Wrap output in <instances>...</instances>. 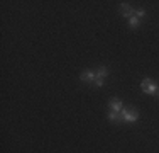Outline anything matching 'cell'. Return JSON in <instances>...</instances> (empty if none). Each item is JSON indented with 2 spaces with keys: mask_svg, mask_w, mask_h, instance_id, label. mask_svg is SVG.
<instances>
[{
  "mask_svg": "<svg viewBox=\"0 0 159 153\" xmlns=\"http://www.w3.org/2000/svg\"><path fill=\"white\" fill-rule=\"evenodd\" d=\"M139 24H141V19H137L135 15H132V17L129 19V26H130L132 29H137V27H139Z\"/></svg>",
  "mask_w": 159,
  "mask_h": 153,
  "instance_id": "ba28073f",
  "label": "cell"
},
{
  "mask_svg": "<svg viewBox=\"0 0 159 153\" xmlns=\"http://www.w3.org/2000/svg\"><path fill=\"white\" fill-rule=\"evenodd\" d=\"M157 97H159V92H157Z\"/></svg>",
  "mask_w": 159,
  "mask_h": 153,
  "instance_id": "8fae6325",
  "label": "cell"
},
{
  "mask_svg": "<svg viewBox=\"0 0 159 153\" xmlns=\"http://www.w3.org/2000/svg\"><path fill=\"white\" fill-rule=\"evenodd\" d=\"M81 82H88V83H93V80L97 78V72H93V70H85L81 73Z\"/></svg>",
  "mask_w": 159,
  "mask_h": 153,
  "instance_id": "3957f363",
  "label": "cell"
},
{
  "mask_svg": "<svg viewBox=\"0 0 159 153\" xmlns=\"http://www.w3.org/2000/svg\"><path fill=\"white\" fill-rule=\"evenodd\" d=\"M93 85H95V87H102V85H103V78H98V76H97V78L93 80Z\"/></svg>",
  "mask_w": 159,
  "mask_h": 153,
  "instance_id": "30bf717a",
  "label": "cell"
},
{
  "mask_svg": "<svg viewBox=\"0 0 159 153\" xmlns=\"http://www.w3.org/2000/svg\"><path fill=\"white\" fill-rule=\"evenodd\" d=\"M134 15L137 19H142L144 15H146V10H142V9H137V10H134Z\"/></svg>",
  "mask_w": 159,
  "mask_h": 153,
  "instance_id": "9c48e42d",
  "label": "cell"
},
{
  "mask_svg": "<svg viewBox=\"0 0 159 153\" xmlns=\"http://www.w3.org/2000/svg\"><path fill=\"white\" fill-rule=\"evenodd\" d=\"M108 119H110L112 122L124 121V119H122V114H120V112H115V111H110V112H108Z\"/></svg>",
  "mask_w": 159,
  "mask_h": 153,
  "instance_id": "8992f818",
  "label": "cell"
},
{
  "mask_svg": "<svg viewBox=\"0 0 159 153\" xmlns=\"http://www.w3.org/2000/svg\"><path fill=\"white\" fill-rule=\"evenodd\" d=\"M120 14H122L124 17L130 19L132 15H134V9H132V7L129 5L127 2H122V3H120Z\"/></svg>",
  "mask_w": 159,
  "mask_h": 153,
  "instance_id": "277c9868",
  "label": "cell"
},
{
  "mask_svg": "<svg viewBox=\"0 0 159 153\" xmlns=\"http://www.w3.org/2000/svg\"><path fill=\"white\" fill-rule=\"evenodd\" d=\"M97 76H98V78H107V76H108V68H105V67H100V68H98V70H97Z\"/></svg>",
  "mask_w": 159,
  "mask_h": 153,
  "instance_id": "52a82bcc",
  "label": "cell"
},
{
  "mask_svg": "<svg viewBox=\"0 0 159 153\" xmlns=\"http://www.w3.org/2000/svg\"><path fill=\"white\" fill-rule=\"evenodd\" d=\"M141 89L144 94H149V95H154L157 92L159 89V85H157V82H154L152 78H144L142 82H141Z\"/></svg>",
  "mask_w": 159,
  "mask_h": 153,
  "instance_id": "6da1fadb",
  "label": "cell"
},
{
  "mask_svg": "<svg viewBox=\"0 0 159 153\" xmlns=\"http://www.w3.org/2000/svg\"><path fill=\"white\" fill-rule=\"evenodd\" d=\"M120 114H122V119L125 122H135L139 119V111L135 107H124Z\"/></svg>",
  "mask_w": 159,
  "mask_h": 153,
  "instance_id": "7a4b0ae2",
  "label": "cell"
},
{
  "mask_svg": "<svg viewBox=\"0 0 159 153\" xmlns=\"http://www.w3.org/2000/svg\"><path fill=\"white\" fill-rule=\"evenodd\" d=\"M108 107H110V111H115V112H122L124 106H122V101L117 97L110 99V102H108Z\"/></svg>",
  "mask_w": 159,
  "mask_h": 153,
  "instance_id": "5b68a950",
  "label": "cell"
}]
</instances>
